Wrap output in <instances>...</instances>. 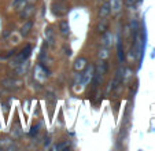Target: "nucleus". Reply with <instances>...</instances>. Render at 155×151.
I'll list each match as a JSON object with an SVG mask.
<instances>
[{
    "instance_id": "6e6552de",
    "label": "nucleus",
    "mask_w": 155,
    "mask_h": 151,
    "mask_svg": "<svg viewBox=\"0 0 155 151\" xmlns=\"http://www.w3.org/2000/svg\"><path fill=\"white\" fill-rule=\"evenodd\" d=\"M44 36H45V41H47L50 45H52L54 41H55V32H54L52 28L48 26L47 29H45V32H44Z\"/></svg>"
},
{
    "instance_id": "4468645a",
    "label": "nucleus",
    "mask_w": 155,
    "mask_h": 151,
    "mask_svg": "<svg viewBox=\"0 0 155 151\" xmlns=\"http://www.w3.org/2000/svg\"><path fill=\"white\" fill-rule=\"evenodd\" d=\"M96 72H95V74H97V76H100V74H104L106 72H107V63H106L104 61H102V62H99V65H97V67H96Z\"/></svg>"
},
{
    "instance_id": "f8f14e48",
    "label": "nucleus",
    "mask_w": 155,
    "mask_h": 151,
    "mask_svg": "<svg viewBox=\"0 0 155 151\" xmlns=\"http://www.w3.org/2000/svg\"><path fill=\"white\" fill-rule=\"evenodd\" d=\"M110 12H111V11H110V6H108V3H104V4H103L102 7H100L99 17L102 18V19H103V18H107Z\"/></svg>"
},
{
    "instance_id": "a211bd4d",
    "label": "nucleus",
    "mask_w": 155,
    "mask_h": 151,
    "mask_svg": "<svg viewBox=\"0 0 155 151\" xmlns=\"http://www.w3.org/2000/svg\"><path fill=\"white\" fill-rule=\"evenodd\" d=\"M97 30H99V32H102V33H104L106 30H107V22L104 21V18H103V21L99 23V26H97Z\"/></svg>"
},
{
    "instance_id": "9d476101",
    "label": "nucleus",
    "mask_w": 155,
    "mask_h": 151,
    "mask_svg": "<svg viewBox=\"0 0 155 151\" xmlns=\"http://www.w3.org/2000/svg\"><path fill=\"white\" fill-rule=\"evenodd\" d=\"M85 67H87V59H85L84 56H81V58H77L76 62H74V70H77V72H81V70H84Z\"/></svg>"
},
{
    "instance_id": "ddd939ff",
    "label": "nucleus",
    "mask_w": 155,
    "mask_h": 151,
    "mask_svg": "<svg viewBox=\"0 0 155 151\" xmlns=\"http://www.w3.org/2000/svg\"><path fill=\"white\" fill-rule=\"evenodd\" d=\"M111 43H113V35L110 32L104 33L102 37V44L104 47H108V45H111Z\"/></svg>"
},
{
    "instance_id": "f03ea898",
    "label": "nucleus",
    "mask_w": 155,
    "mask_h": 151,
    "mask_svg": "<svg viewBox=\"0 0 155 151\" xmlns=\"http://www.w3.org/2000/svg\"><path fill=\"white\" fill-rule=\"evenodd\" d=\"M52 12L56 17H63L68 12V7L63 3V0H56L52 3Z\"/></svg>"
},
{
    "instance_id": "4be33fe9",
    "label": "nucleus",
    "mask_w": 155,
    "mask_h": 151,
    "mask_svg": "<svg viewBox=\"0 0 155 151\" xmlns=\"http://www.w3.org/2000/svg\"><path fill=\"white\" fill-rule=\"evenodd\" d=\"M63 2H64V0H63Z\"/></svg>"
},
{
    "instance_id": "dca6fc26",
    "label": "nucleus",
    "mask_w": 155,
    "mask_h": 151,
    "mask_svg": "<svg viewBox=\"0 0 155 151\" xmlns=\"http://www.w3.org/2000/svg\"><path fill=\"white\" fill-rule=\"evenodd\" d=\"M69 144H70V143H69L68 140H64V142H62V143H59V144H56L54 148H55L56 151H59V150H64V148H68V147H69Z\"/></svg>"
},
{
    "instance_id": "423d86ee",
    "label": "nucleus",
    "mask_w": 155,
    "mask_h": 151,
    "mask_svg": "<svg viewBox=\"0 0 155 151\" xmlns=\"http://www.w3.org/2000/svg\"><path fill=\"white\" fill-rule=\"evenodd\" d=\"M108 6H110V11L113 14H118L122 10V0H110Z\"/></svg>"
},
{
    "instance_id": "aec40b11",
    "label": "nucleus",
    "mask_w": 155,
    "mask_h": 151,
    "mask_svg": "<svg viewBox=\"0 0 155 151\" xmlns=\"http://www.w3.org/2000/svg\"><path fill=\"white\" fill-rule=\"evenodd\" d=\"M28 3H33V2H37V0H26Z\"/></svg>"
},
{
    "instance_id": "39448f33",
    "label": "nucleus",
    "mask_w": 155,
    "mask_h": 151,
    "mask_svg": "<svg viewBox=\"0 0 155 151\" xmlns=\"http://www.w3.org/2000/svg\"><path fill=\"white\" fill-rule=\"evenodd\" d=\"M0 148H2V150H15L17 146H15V143L12 142L11 139L3 137V139H0Z\"/></svg>"
},
{
    "instance_id": "6ab92c4d",
    "label": "nucleus",
    "mask_w": 155,
    "mask_h": 151,
    "mask_svg": "<svg viewBox=\"0 0 155 151\" xmlns=\"http://www.w3.org/2000/svg\"><path fill=\"white\" fill-rule=\"evenodd\" d=\"M99 56H100V59H106L108 56V52H107V49H102V51H100L99 52Z\"/></svg>"
},
{
    "instance_id": "9b49d317",
    "label": "nucleus",
    "mask_w": 155,
    "mask_h": 151,
    "mask_svg": "<svg viewBox=\"0 0 155 151\" xmlns=\"http://www.w3.org/2000/svg\"><path fill=\"white\" fill-rule=\"evenodd\" d=\"M59 30H61V33L62 35H64V36H68L69 35V32H70V28H69V22L68 21H61L59 22Z\"/></svg>"
},
{
    "instance_id": "0eeeda50",
    "label": "nucleus",
    "mask_w": 155,
    "mask_h": 151,
    "mask_svg": "<svg viewBox=\"0 0 155 151\" xmlns=\"http://www.w3.org/2000/svg\"><path fill=\"white\" fill-rule=\"evenodd\" d=\"M33 12H35V7L33 6H26V7H24L22 11L19 12V17L22 18V19H29V18L33 15Z\"/></svg>"
},
{
    "instance_id": "2eb2a0df",
    "label": "nucleus",
    "mask_w": 155,
    "mask_h": 151,
    "mask_svg": "<svg viewBox=\"0 0 155 151\" xmlns=\"http://www.w3.org/2000/svg\"><path fill=\"white\" fill-rule=\"evenodd\" d=\"M25 3H26V0H14L12 2V7L17 10H22L25 7Z\"/></svg>"
},
{
    "instance_id": "1a4fd4ad",
    "label": "nucleus",
    "mask_w": 155,
    "mask_h": 151,
    "mask_svg": "<svg viewBox=\"0 0 155 151\" xmlns=\"http://www.w3.org/2000/svg\"><path fill=\"white\" fill-rule=\"evenodd\" d=\"M32 28H33V21L32 19H28L26 22L24 23V26L21 28V35L24 36V37L29 36V33L32 32Z\"/></svg>"
},
{
    "instance_id": "f3484780",
    "label": "nucleus",
    "mask_w": 155,
    "mask_h": 151,
    "mask_svg": "<svg viewBox=\"0 0 155 151\" xmlns=\"http://www.w3.org/2000/svg\"><path fill=\"white\" fill-rule=\"evenodd\" d=\"M121 43H122V41H121V39H120V40H118V58H120V61H124L125 56H124V49H122Z\"/></svg>"
},
{
    "instance_id": "412c9836",
    "label": "nucleus",
    "mask_w": 155,
    "mask_h": 151,
    "mask_svg": "<svg viewBox=\"0 0 155 151\" xmlns=\"http://www.w3.org/2000/svg\"><path fill=\"white\" fill-rule=\"evenodd\" d=\"M136 2H141V0H136Z\"/></svg>"
},
{
    "instance_id": "f257e3e1",
    "label": "nucleus",
    "mask_w": 155,
    "mask_h": 151,
    "mask_svg": "<svg viewBox=\"0 0 155 151\" xmlns=\"http://www.w3.org/2000/svg\"><path fill=\"white\" fill-rule=\"evenodd\" d=\"M30 51H32V47L26 45L24 49H22V51H21V52H18L17 55L14 56V61H12V63H14L15 66H18V65H21V63H24V62L26 61L28 58H29Z\"/></svg>"
},
{
    "instance_id": "7ed1b4c3",
    "label": "nucleus",
    "mask_w": 155,
    "mask_h": 151,
    "mask_svg": "<svg viewBox=\"0 0 155 151\" xmlns=\"http://www.w3.org/2000/svg\"><path fill=\"white\" fill-rule=\"evenodd\" d=\"M2 85H3L4 88H7V89L10 91H15L18 89V88L22 87V81L18 79H6L2 81Z\"/></svg>"
},
{
    "instance_id": "20e7f679",
    "label": "nucleus",
    "mask_w": 155,
    "mask_h": 151,
    "mask_svg": "<svg viewBox=\"0 0 155 151\" xmlns=\"http://www.w3.org/2000/svg\"><path fill=\"white\" fill-rule=\"evenodd\" d=\"M48 77V70L43 66V65L38 63L35 69V80H38V81H44V80Z\"/></svg>"
}]
</instances>
